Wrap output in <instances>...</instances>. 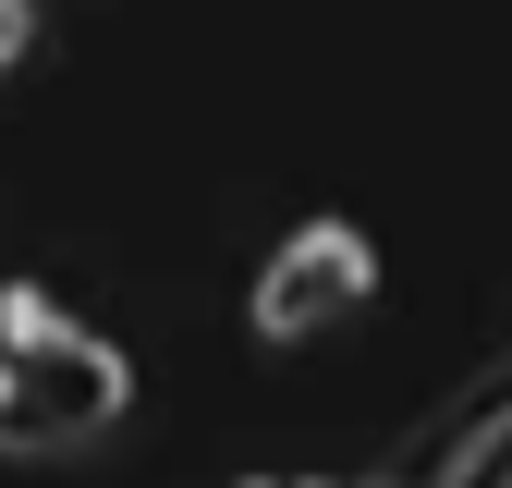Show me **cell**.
I'll return each mask as SVG.
<instances>
[{"label":"cell","mask_w":512,"mask_h":488,"mask_svg":"<svg viewBox=\"0 0 512 488\" xmlns=\"http://www.w3.org/2000/svg\"><path fill=\"white\" fill-rule=\"evenodd\" d=\"M244 488H305V476H244Z\"/></svg>","instance_id":"obj_4"},{"label":"cell","mask_w":512,"mask_h":488,"mask_svg":"<svg viewBox=\"0 0 512 488\" xmlns=\"http://www.w3.org/2000/svg\"><path fill=\"white\" fill-rule=\"evenodd\" d=\"M366 281H378V257H366V232H342V220H305L269 269H256V342H305V330H330V318H354L366 305Z\"/></svg>","instance_id":"obj_2"},{"label":"cell","mask_w":512,"mask_h":488,"mask_svg":"<svg viewBox=\"0 0 512 488\" xmlns=\"http://www.w3.org/2000/svg\"><path fill=\"white\" fill-rule=\"evenodd\" d=\"M13 49H25V0H0V74H13Z\"/></svg>","instance_id":"obj_3"},{"label":"cell","mask_w":512,"mask_h":488,"mask_svg":"<svg viewBox=\"0 0 512 488\" xmlns=\"http://www.w3.org/2000/svg\"><path fill=\"white\" fill-rule=\"evenodd\" d=\"M135 403V366L98 330H74L49 293H0V452H86L122 427Z\"/></svg>","instance_id":"obj_1"}]
</instances>
